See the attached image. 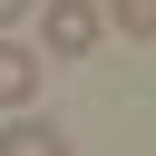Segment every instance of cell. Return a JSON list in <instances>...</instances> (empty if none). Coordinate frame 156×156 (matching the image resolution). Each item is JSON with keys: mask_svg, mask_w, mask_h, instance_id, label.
Wrapping results in <instances>:
<instances>
[{"mask_svg": "<svg viewBox=\"0 0 156 156\" xmlns=\"http://www.w3.org/2000/svg\"><path fill=\"white\" fill-rule=\"evenodd\" d=\"M29 20H39V49H49V58H88V49H98V29H107V20H98V0H39Z\"/></svg>", "mask_w": 156, "mask_h": 156, "instance_id": "1", "label": "cell"}, {"mask_svg": "<svg viewBox=\"0 0 156 156\" xmlns=\"http://www.w3.org/2000/svg\"><path fill=\"white\" fill-rule=\"evenodd\" d=\"M29 98H39V49L0 29V107H29Z\"/></svg>", "mask_w": 156, "mask_h": 156, "instance_id": "2", "label": "cell"}, {"mask_svg": "<svg viewBox=\"0 0 156 156\" xmlns=\"http://www.w3.org/2000/svg\"><path fill=\"white\" fill-rule=\"evenodd\" d=\"M0 156H68V136H58L49 117H29V107H10V127H0Z\"/></svg>", "mask_w": 156, "mask_h": 156, "instance_id": "3", "label": "cell"}, {"mask_svg": "<svg viewBox=\"0 0 156 156\" xmlns=\"http://www.w3.org/2000/svg\"><path fill=\"white\" fill-rule=\"evenodd\" d=\"M98 20H107V29H127V39H156V0H107Z\"/></svg>", "mask_w": 156, "mask_h": 156, "instance_id": "4", "label": "cell"}, {"mask_svg": "<svg viewBox=\"0 0 156 156\" xmlns=\"http://www.w3.org/2000/svg\"><path fill=\"white\" fill-rule=\"evenodd\" d=\"M29 10H39V0H0V29H20V20H29Z\"/></svg>", "mask_w": 156, "mask_h": 156, "instance_id": "5", "label": "cell"}]
</instances>
